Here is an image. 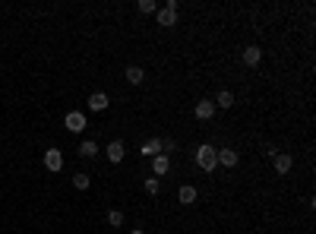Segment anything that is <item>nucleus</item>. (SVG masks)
Here are the masks:
<instances>
[{"label": "nucleus", "instance_id": "1", "mask_svg": "<svg viewBox=\"0 0 316 234\" xmlns=\"http://www.w3.org/2000/svg\"><path fill=\"white\" fill-rule=\"evenodd\" d=\"M196 165H200L203 171H215L218 168V149L209 146V143H203L200 149H196Z\"/></svg>", "mask_w": 316, "mask_h": 234}, {"label": "nucleus", "instance_id": "2", "mask_svg": "<svg viewBox=\"0 0 316 234\" xmlns=\"http://www.w3.org/2000/svg\"><path fill=\"white\" fill-rule=\"evenodd\" d=\"M64 124H67L70 133H83V130H86V114H83V111H70V114L64 117Z\"/></svg>", "mask_w": 316, "mask_h": 234}, {"label": "nucleus", "instance_id": "3", "mask_svg": "<svg viewBox=\"0 0 316 234\" xmlns=\"http://www.w3.org/2000/svg\"><path fill=\"white\" fill-rule=\"evenodd\" d=\"M44 168L57 174V171L64 168V152L60 149H48V152H44Z\"/></svg>", "mask_w": 316, "mask_h": 234}, {"label": "nucleus", "instance_id": "4", "mask_svg": "<svg viewBox=\"0 0 316 234\" xmlns=\"http://www.w3.org/2000/svg\"><path fill=\"white\" fill-rule=\"evenodd\" d=\"M104 155H108V161H114V165H120L123 161V155H127V149H123V143L120 139H114V143L104 149Z\"/></svg>", "mask_w": 316, "mask_h": 234}, {"label": "nucleus", "instance_id": "5", "mask_svg": "<svg viewBox=\"0 0 316 234\" xmlns=\"http://www.w3.org/2000/svg\"><path fill=\"white\" fill-rule=\"evenodd\" d=\"M272 165H275V171H278V174H288V171H291V165H294V158L285 155V152H275V155H272Z\"/></svg>", "mask_w": 316, "mask_h": 234}, {"label": "nucleus", "instance_id": "6", "mask_svg": "<svg viewBox=\"0 0 316 234\" xmlns=\"http://www.w3.org/2000/svg\"><path fill=\"white\" fill-rule=\"evenodd\" d=\"M143 158H155V155H161V139H149V143H143Z\"/></svg>", "mask_w": 316, "mask_h": 234}, {"label": "nucleus", "instance_id": "7", "mask_svg": "<svg viewBox=\"0 0 316 234\" xmlns=\"http://www.w3.org/2000/svg\"><path fill=\"white\" fill-rule=\"evenodd\" d=\"M215 114V104L212 101H196V121H209Z\"/></svg>", "mask_w": 316, "mask_h": 234}, {"label": "nucleus", "instance_id": "8", "mask_svg": "<svg viewBox=\"0 0 316 234\" xmlns=\"http://www.w3.org/2000/svg\"><path fill=\"white\" fill-rule=\"evenodd\" d=\"M89 108L92 111H104L108 108V95H104V92H92L89 95Z\"/></svg>", "mask_w": 316, "mask_h": 234}, {"label": "nucleus", "instance_id": "9", "mask_svg": "<svg viewBox=\"0 0 316 234\" xmlns=\"http://www.w3.org/2000/svg\"><path fill=\"white\" fill-rule=\"evenodd\" d=\"M174 22H177V13H174V10H168V7H161V10H158V26L171 29Z\"/></svg>", "mask_w": 316, "mask_h": 234}, {"label": "nucleus", "instance_id": "10", "mask_svg": "<svg viewBox=\"0 0 316 234\" xmlns=\"http://www.w3.org/2000/svg\"><path fill=\"white\" fill-rule=\"evenodd\" d=\"M152 171H155V174H168L171 171V158L168 155H155V158H152Z\"/></svg>", "mask_w": 316, "mask_h": 234}, {"label": "nucleus", "instance_id": "11", "mask_svg": "<svg viewBox=\"0 0 316 234\" xmlns=\"http://www.w3.org/2000/svg\"><path fill=\"white\" fill-rule=\"evenodd\" d=\"M218 165L234 168V165H237V152H234V149H221V152H218Z\"/></svg>", "mask_w": 316, "mask_h": 234}, {"label": "nucleus", "instance_id": "12", "mask_svg": "<svg viewBox=\"0 0 316 234\" xmlns=\"http://www.w3.org/2000/svg\"><path fill=\"white\" fill-rule=\"evenodd\" d=\"M177 200H180L183 206H193V203H196V187H190V184H186V187H180Z\"/></svg>", "mask_w": 316, "mask_h": 234}, {"label": "nucleus", "instance_id": "13", "mask_svg": "<svg viewBox=\"0 0 316 234\" xmlns=\"http://www.w3.org/2000/svg\"><path fill=\"white\" fill-rule=\"evenodd\" d=\"M260 57H263V51L256 48V44H250V48L243 51V64H247V67H256V64H260Z\"/></svg>", "mask_w": 316, "mask_h": 234}, {"label": "nucleus", "instance_id": "14", "mask_svg": "<svg viewBox=\"0 0 316 234\" xmlns=\"http://www.w3.org/2000/svg\"><path fill=\"white\" fill-rule=\"evenodd\" d=\"M143 79H146V70H143V67H127V83L139 86Z\"/></svg>", "mask_w": 316, "mask_h": 234}, {"label": "nucleus", "instance_id": "15", "mask_svg": "<svg viewBox=\"0 0 316 234\" xmlns=\"http://www.w3.org/2000/svg\"><path fill=\"white\" fill-rule=\"evenodd\" d=\"M212 104H215V108H221V111H228L231 104H234V95H231V92L225 89V92H218V98H215Z\"/></svg>", "mask_w": 316, "mask_h": 234}, {"label": "nucleus", "instance_id": "16", "mask_svg": "<svg viewBox=\"0 0 316 234\" xmlns=\"http://www.w3.org/2000/svg\"><path fill=\"white\" fill-rule=\"evenodd\" d=\"M79 155H83V158H95L98 155V146L92 143V139H86V143L79 146Z\"/></svg>", "mask_w": 316, "mask_h": 234}, {"label": "nucleus", "instance_id": "17", "mask_svg": "<svg viewBox=\"0 0 316 234\" xmlns=\"http://www.w3.org/2000/svg\"><path fill=\"white\" fill-rule=\"evenodd\" d=\"M136 10H139V13H158V4H155V0H139Z\"/></svg>", "mask_w": 316, "mask_h": 234}, {"label": "nucleus", "instance_id": "18", "mask_svg": "<svg viewBox=\"0 0 316 234\" xmlns=\"http://www.w3.org/2000/svg\"><path fill=\"white\" fill-rule=\"evenodd\" d=\"M89 184H92L89 174H76V178H73V187H76V190H89Z\"/></svg>", "mask_w": 316, "mask_h": 234}, {"label": "nucleus", "instance_id": "19", "mask_svg": "<svg viewBox=\"0 0 316 234\" xmlns=\"http://www.w3.org/2000/svg\"><path fill=\"white\" fill-rule=\"evenodd\" d=\"M158 190H161V184H158V178H146V193H149V196H155Z\"/></svg>", "mask_w": 316, "mask_h": 234}, {"label": "nucleus", "instance_id": "20", "mask_svg": "<svg viewBox=\"0 0 316 234\" xmlns=\"http://www.w3.org/2000/svg\"><path fill=\"white\" fill-rule=\"evenodd\" d=\"M108 221H111L114 228H117V225H123V212H120V209H111V212H108Z\"/></svg>", "mask_w": 316, "mask_h": 234}, {"label": "nucleus", "instance_id": "21", "mask_svg": "<svg viewBox=\"0 0 316 234\" xmlns=\"http://www.w3.org/2000/svg\"><path fill=\"white\" fill-rule=\"evenodd\" d=\"M130 234H146V231H139V228H136V231H130Z\"/></svg>", "mask_w": 316, "mask_h": 234}]
</instances>
